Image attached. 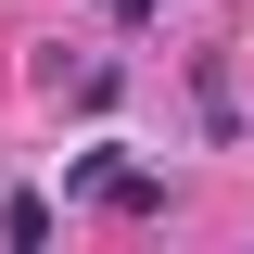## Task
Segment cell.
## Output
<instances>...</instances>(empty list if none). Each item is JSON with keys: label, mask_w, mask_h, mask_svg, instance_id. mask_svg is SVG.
<instances>
[{"label": "cell", "mask_w": 254, "mask_h": 254, "mask_svg": "<svg viewBox=\"0 0 254 254\" xmlns=\"http://www.w3.org/2000/svg\"><path fill=\"white\" fill-rule=\"evenodd\" d=\"M64 203H89V216H165V165H127V153H76V165H64Z\"/></svg>", "instance_id": "6da1fadb"}, {"label": "cell", "mask_w": 254, "mask_h": 254, "mask_svg": "<svg viewBox=\"0 0 254 254\" xmlns=\"http://www.w3.org/2000/svg\"><path fill=\"white\" fill-rule=\"evenodd\" d=\"M0 242H51V190H13L0 203Z\"/></svg>", "instance_id": "7a4b0ae2"}, {"label": "cell", "mask_w": 254, "mask_h": 254, "mask_svg": "<svg viewBox=\"0 0 254 254\" xmlns=\"http://www.w3.org/2000/svg\"><path fill=\"white\" fill-rule=\"evenodd\" d=\"M102 13H115V26H140V13H153V0H102Z\"/></svg>", "instance_id": "3957f363"}]
</instances>
